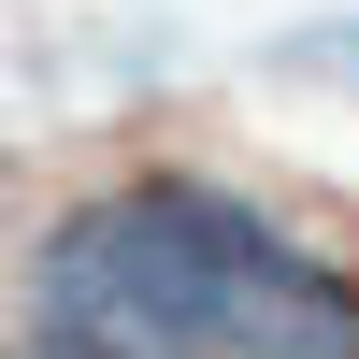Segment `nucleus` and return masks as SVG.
I'll use <instances>...</instances> for the list:
<instances>
[{
    "instance_id": "nucleus-1",
    "label": "nucleus",
    "mask_w": 359,
    "mask_h": 359,
    "mask_svg": "<svg viewBox=\"0 0 359 359\" xmlns=\"http://www.w3.org/2000/svg\"><path fill=\"white\" fill-rule=\"evenodd\" d=\"M29 302L72 359H359V273L201 172H130L72 201L29 259Z\"/></svg>"
},
{
    "instance_id": "nucleus-2",
    "label": "nucleus",
    "mask_w": 359,
    "mask_h": 359,
    "mask_svg": "<svg viewBox=\"0 0 359 359\" xmlns=\"http://www.w3.org/2000/svg\"><path fill=\"white\" fill-rule=\"evenodd\" d=\"M287 72H359V15H345V29H302V43H287Z\"/></svg>"
},
{
    "instance_id": "nucleus-3",
    "label": "nucleus",
    "mask_w": 359,
    "mask_h": 359,
    "mask_svg": "<svg viewBox=\"0 0 359 359\" xmlns=\"http://www.w3.org/2000/svg\"><path fill=\"white\" fill-rule=\"evenodd\" d=\"M29 359H72V345H29Z\"/></svg>"
}]
</instances>
